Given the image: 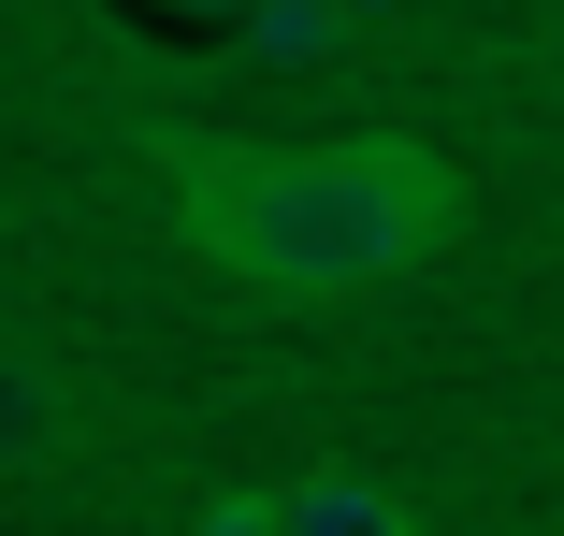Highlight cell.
Masks as SVG:
<instances>
[{
    "label": "cell",
    "mask_w": 564,
    "mask_h": 536,
    "mask_svg": "<svg viewBox=\"0 0 564 536\" xmlns=\"http://www.w3.org/2000/svg\"><path fill=\"white\" fill-rule=\"evenodd\" d=\"M174 189H188V233L247 290H290V304L377 290L448 233V174L420 146H275V160L174 146Z\"/></svg>",
    "instance_id": "obj_1"
},
{
    "label": "cell",
    "mask_w": 564,
    "mask_h": 536,
    "mask_svg": "<svg viewBox=\"0 0 564 536\" xmlns=\"http://www.w3.org/2000/svg\"><path fill=\"white\" fill-rule=\"evenodd\" d=\"M333 15H391V0H333Z\"/></svg>",
    "instance_id": "obj_5"
},
{
    "label": "cell",
    "mask_w": 564,
    "mask_h": 536,
    "mask_svg": "<svg viewBox=\"0 0 564 536\" xmlns=\"http://www.w3.org/2000/svg\"><path fill=\"white\" fill-rule=\"evenodd\" d=\"M275 536H420V507L391 479H362V464H318V479L275 493Z\"/></svg>",
    "instance_id": "obj_2"
},
{
    "label": "cell",
    "mask_w": 564,
    "mask_h": 536,
    "mask_svg": "<svg viewBox=\"0 0 564 536\" xmlns=\"http://www.w3.org/2000/svg\"><path fill=\"white\" fill-rule=\"evenodd\" d=\"M58 436H73V406H58V377H44L30 349H0V479H30V464H58Z\"/></svg>",
    "instance_id": "obj_3"
},
{
    "label": "cell",
    "mask_w": 564,
    "mask_h": 536,
    "mask_svg": "<svg viewBox=\"0 0 564 536\" xmlns=\"http://www.w3.org/2000/svg\"><path fill=\"white\" fill-rule=\"evenodd\" d=\"M203 536H275V493H232V507H203Z\"/></svg>",
    "instance_id": "obj_4"
}]
</instances>
